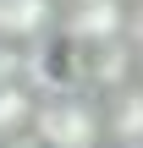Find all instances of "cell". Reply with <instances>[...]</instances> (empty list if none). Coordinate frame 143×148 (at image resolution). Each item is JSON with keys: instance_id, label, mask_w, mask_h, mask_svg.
Wrapping results in <instances>:
<instances>
[{"instance_id": "obj_1", "label": "cell", "mask_w": 143, "mask_h": 148, "mask_svg": "<svg viewBox=\"0 0 143 148\" xmlns=\"http://www.w3.org/2000/svg\"><path fill=\"white\" fill-rule=\"evenodd\" d=\"M33 143L39 148H99L105 143V126H99V104L83 99V93H44L39 110H33Z\"/></svg>"}, {"instance_id": "obj_2", "label": "cell", "mask_w": 143, "mask_h": 148, "mask_svg": "<svg viewBox=\"0 0 143 148\" xmlns=\"http://www.w3.org/2000/svg\"><path fill=\"white\" fill-rule=\"evenodd\" d=\"M55 27H61V38L77 44L83 55L110 49V44H121V33H127V0H66V11L55 16Z\"/></svg>"}, {"instance_id": "obj_3", "label": "cell", "mask_w": 143, "mask_h": 148, "mask_svg": "<svg viewBox=\"0 0 143 148\" xmlns=\"http://www.w3.org/2000/svg\"><path fill=\"white\" fill-rule=\"evenodd\" d=\"M99 126L116 148H143V82H127L105 99L99 110Z\"/></svg>"}, {"instance_id": "obj_4", "label": "cell", "mask_w": 143, "mask_h": 148, "mask_svg": "<svg viewBox=\"0 0 143 148\" xmlns=\"http://www.w3.org/2000/svg\"><path fill=\"white\" fill-rule=\"evenodd\" d=\"M55 0H0V44H33L55 27Z\"/></svg>"}, {"instance_id": "obj_5", "label": "cell", "mask_w": 143, "mask_h": 148, "mask_svg": "<svg viewBox=\"0 0 143 148\" xmlns=\"http://www.w3.org/2000/svg\"><path fill=\"white\" fill-rule=\"evenodd\" d=\"M33 110H39V93L22 77H0V143L6 137H28Z\"/></svg>"}, {"instance_id": "obj_6", "label": "cell", "mask_w": 143, "mask_h": 148, "mask_svg": "<svg viewBox=\"0 0 143 148\" xmlns=\"http://www.w3.org/2000/svg\"><path fill=\"white\" fill-rule=\"evenodd\" d=\"M83 71H88V82H94V88H105V93H116V88L138 82V77H132V71H138V60H132V49H127V44H110V49L83 55Z\"/></svg>"}, {"instance_id": "obj_7", "label": "cell", "mask_w": 143, "mask_h": 148, "mask_svg": "<svg viewBox=\"0 0 143 148\" xmlns=\"http://www.w3.org/2000/svg\"><path fill=\"white\" fill-rule=\"evenodd\" d=\"M121 44L132 49V60L143 66V0H132V5H127V33H121Z\"/></svg>"}, {"instance_id": "obj_8", "label": "cell", "mask_w": 143, "mask_h": 148, "mask_svg": "<svg viewBox=\"0 0 143 148\" xmlns=\"http://www.w3.org/2000/svg\"><path fill=\"white\" fill-rule=\"evenodd\" d=\"M0 148H39V143H33V137H6Z\"/></svg>"}]
</instances>
